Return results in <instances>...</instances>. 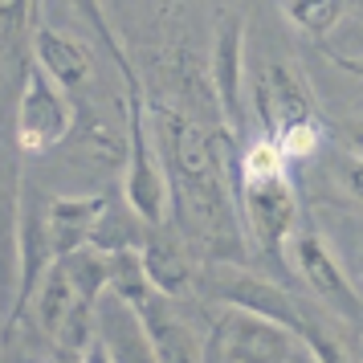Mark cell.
<instances>
[{
  "instance_id": "6da1fadb",
  "label": "cell",
  "mask_w": 363,
  "mask_h": 363,
  "mask_svg": "<svg viewBox=\"0 0 363 363\" xmlns=\"http://www.w3.org/2000/svg\"><path fill=\"white\" fill-rule=\"evenodd\" d=\"M237 204L245 220V237L265 262L274 265V278L286 286L290 278V241L298 229V192L290 167L269 176H237Z\"/></svg>"
},
{
  "instance_id": "7a4b0ae2",
  "label": "cell",
  "mask_w": 363,
  "mask_h": 363,
  "mask_svg": "<svg viewBox=\"0 0 363 363\" xmlns=\"http://www.w3.org/2000/svg\"><path fill=\"white\" fill-rule=\"evenodd\" d=\"M78 127V106L45 69L29 57L13 94V147L21 155H45L62 147Z\"/></svg>"
},
{
  "instance_id": "3957f363",
  "label": "cell",
  "mask_w": 363,
  "mask_h": 363,
  "mask_svg": "<svg viewBox=\"0 0 363 363\" xmlns=\"http://www.w3.org/2000/svg\"><path fill=\"white\" fill-rule=\"evenodd\" d=\"M123 118H127V164H123V200L135 208V216L147 229H167L172 220V188H167L164 160L151 139V118L143 94L123 99Z\"/></svg>"
},
{
  "instance_id": "277c9868",
  "label": "cell",
  "mask_w": 363,
  "mask_h": 363,
  "mask_svg": "<svg viewBox=\"0 0 363 363\" xmlns=\"http://www.w3.org/2000/svg\"><path fill=\"white\" fill-rule=\"evenodd\" d=\"M196 294L220 302L225 311H245V314H257V318H269V323L294 330V335H302V327H306V314L298 306V298L278 278L249 274L245 265H225V262L200 265Z\"/></svg>"
},
{
  "instance_id": "5b68a950",
  "label": "cell",
  "mask_w": 363,
  "mask_h": 363,
  "mask_svg": "<svg viewBox=\"0 0 363 363\" xmlns=\"http://www.w3.org/2000/svg\"><path fill=\"white\" fill-rule=\"evenodd\" d=\"M208 363H294L298 335L269 318L245 311H225L204 335Z\"/></svg>"
},
{
  "instance_id": "8992f818",
  "label": "cell",
  "mask_w": 363,
  "mask_h": 363,
  "mask_svg": "<svg viewBox=\"0 0 363 363\" xmlns=\"http://www.w3.org/2000/svg\"><path fill=\"white\" fill-rule=\"evenodd\" d=\"M45 208L50 200L41 204L33 188H21V208H17V225H13V253H17V294L9 302V314H4V330H17L21 318L29 314L37 298V286L41 278L53 269L57 253H53L50 241V220H45Z\"/></svg>"
},
{
  "instance_id": "52a82bcc",
  "label": "cell",
  "mask_w": 363,
  "mask_h": 363,
  "mask_svg": "<svg viewBox=\"0 0 363 363\" xmlns=\"http://www.w3.org/2000/svg\"><path fill=\"white\" fill-rule=\"evenodd\" d=\"M290 265L298 269V278L311 286V294L323 298V306H330L347 323H363V298L355 290V281L347 278V269L339 265V257L330 253L327 241L314 229H294Z\"/></svg>"
},
{
  "instance_id": "ba28073f",
  "label": "cell",
  "mask_w": 363,
  "mask_h": 363,
  "mask_svg": "<svg viewBox=\"0 0 363 363\" xmlns=\"http://www.w3.org/2000/svg\"><path fill=\"white\" fill-rule=\"evenodd\" d=\"M253 106H257L269 139L278 131H286V127H294V123L318 118V102H314L311 82L290 62H269L257 74V82H253Z\"/></svg>"
},
{
  "instance_id": "9c48e42d",
  "label": "cell",
  "mask_w": 363,
  "mask_h": 363,
  "mask_svg": "<svg viewBox=\"0 0 363 363\" xmlns=\"http://www.w3.org/2000/svg\"><path fill=\"white\" fill-rule=\"evenodd\" d=\"M131 311L139 314V323L147 330V343H151V351H155L160 363H208L204 339L176 311V298H164L160 290H147Z\"/></svg>"
},
{
  "instance_id": "30bf717a",
  "label": "cell",
  "mask_w": 363,
  "mask_h": 363,
  "mask_svg": "<svg viewBox=\"0 0 363 363\" xmlns=\"http://www.w3.org/2000/svg\"><path fill=\"white\" fill-rule=\"evenodd\" d=\"M29 53L74 102L82 99V90L94 86V53L86 50L82 37H69L62 29H53V25H37Z\"/></svg>"
},
{
  "instance_id": "8fae6325",
  "label": "cell",
  "mask_w": 363,
  "mask_h": 363,
  "mask_svg": "<svg viewBox=\"0 0 363 363\" xmlns=\"http://www.w3.org/2000/svg\"><path fill=\"white\" fill-rule=\"evenodd\" d=\"M241 82H245V17L229 13L213 41V94L229 131H241Z\"/></svg>"
},
{
  "instance_id": "7c38bea8",
  "label": "cell",
  "mask_w": 363,
  "mask_h": 363,
  "mask_svg": "<svg viewBox=\"0 0 363 363\" xmlns=\"http://www.w3.org/2000/svg\"><path fill=\"white\" fill-rule=\"evenodd\" d=\"M139 262H143V274H147L151 290H160L164 298H184L196 290V253L188 249L180 233L172 229H151L143 249H139Z\"/></svg>"
},
{
  "instance_id": "4fadbf2b",
  "label": "cell",
  "mask_w": 363,
  "mask_h": 363,
  "mask_svg": "<svg viewBox=\"0 0 363 363\" xmlns=\"http://www.w3.org/2000/svg\"><path fill=\"white\" fill-rule=\"evenodd\" d=\"M99 339L106 343L115 363H160L147 343V330L139 323V314L115 294H106L99 302Z\"/></svg>"
},
{
  "instance_id": "5bb4252c",
  "label": "cell",
  "mask_w": 363,
  "mask_h": 363,
  "mask_svg": "<svg viewBox=\"0 0 363 363\" xmlns=\"http://www.w3.org/2000/svg\"><path fill=\"white\" fill-rule=\"evenodd\" d=\"M99 208H102V196H53L50 200L45 220H50V241L57 257H69V253L90 245V229H94Z\"/></svg>"
},
{
  "instance_id": "9a60e30c",
  "label": "cell",
  "mask_w": 363,
  "mask_h": 363,
  "mask_svg": "<svg viewBox=\"0 0 363 363\" xmlns=\"http://www.w3.org/2000/svg\"><path fill=\"white\" fill-rule=\"evenodd\" d=\"M147 225L135 216V208L123 196H106L102 192V208L94 216V229H90V249L99 253H127V249H143L147 241Z\"/></svg>"
},
{
  "instance_id": "2e32d148",
  "label": "cell",
  "mask_w": 363,
  "mask_h": 363,
  "mask_svg": "<svg viewBox=\"0 0 363 363\" xmlns=\"http://www.w3.org/2000/svg\"><path fill=\"white\" fill-rule=\"evenodd\" d=\"M74 306H78V298H74V286H69V274L62 262H53V269L41 278V286H37V298H33V323L37 330L45 335V339H62V330H66L69 314H74Z\"/></svg>"
},
{
  "instance_id": "e0dca14e",
  "label": "cell",
  "mask_w": 363,
  "mask_h": 363,
  "mask_svg": "<svg viewBox=\"0 0 363 363\" xmlns=\"http://www.w3.org/2000/svg\"><path fill=\"white\" fill-rule=\"evenodd\" d=\"M74 17L82 21L90 33L99 37V45L106 50V57L115 62L118 78H123V86H127V94H143V86H139V74H135L131 57H127V50H123V41H118L115 25H111V17H106V9H102V0H62Z\"/></svg>"
},
{
  "instance_id": "ac0fdd59",
  "label": "cell",
  "mask_w": 363,
  "mask_h": 363,
  "mask_svg": "<svg viewBox=\"0 0 363 363\" xmlns=\"http://www.w3.org/2000/svg\"><path fill=\"white\" fill-rule=\"evenodd\" d=\"M281 13L294 21L302 33L327 37L335 21L343 17V0H281Z\"/></svg>"
},
{
  "instance_id": "d6986e66",
  "label": "cell",
  "mask_w": 363,
  "mask_h": 363,
  "mask_svg": "<svg viewBox=\"0 0 363 363\" xmlns=\"http://www.w3.org/2000/svg\"><path fill=\"white\" fill-rule=\"evenodd\" d=\"M323 139H327V127H323V118H311V123H294V127H286V131L274 135V143L278 151L286 155V164H302V160H314L318 147H323Z\"/></svg>"
},
{
  "instance_id": "ffe728a7",
  "label": "cell",
  "mask_w": 363,
  "mask_h": 363,
  "mask_svg": "<svg viewBox=\"0 0 363 363\" xmlns=\"http://www.w3.org/2000/svg\"><path fill=\"white\" fill-rule=\"evenodd\" d=\"M298 343L311 351L314 363H359L343 343H339V339H335V335H327V330L318 327L311 314H306V327H302V335H298Z\"/></svg>"
},
{
  "instance_id": "44dd1931",
  "label": "cell",
  "mask_w": 363,
  "mask_h": 363,
  "mask_svg": "<svg viewBox=\"0 0 363 363\" xmlns=\"http://www.w3.org/2000/svg\"><path fill=\"white\" fill-rule=\"evenodd\" d=\"M339 180H343V188L351 192V200H359L363 204V160H355V155H339Z\"/></svg>"
},
{
  "instance_id": "7402d4cb",
  "label": "cell",
  "mask_w": 363,
  "mask_h": 363,
  "mask_svg": "<svg viewBox=\"0 0 363 363\" xmlns=\"http://www.w3.org/2000/svg\"><path fill=\"white\" fill-rule=\"evenodd\" d=\"M335 135H339V143H343L347 155L363 160V118H343V123L335 127Z\"/></svg>"
},
{
  "instance_id": "603a6c76",
  "label": "cell",
  "mask_w": 363,
  "mask_h": 363,
  "mask_svg": "<svg viewBox=\"0 0 363 363\" xmlns=\"http://www.w3.org/2000/svg\"><path fill=\"white\" fill-rule=\"evenodd\" d=\"M335 66L347 69V74H355V78H363V57H335Z\"/></svg>"
}]
</instances>
